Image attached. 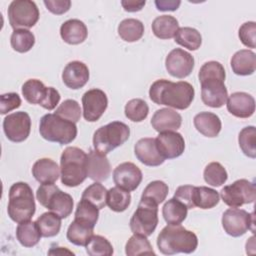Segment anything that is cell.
Returning <instances> with one entry per match:
<instances>
[{
  "mask_svg": "<svg viewBox=\"0 0 256 256\" xmlns=\"http://www.w3.org/2000/svg\"><path fill=\"white\" fill-rule=\"evenodd\" d=\"M201 84V99L203 103L212 108L222 107L228 98V91L224 84L225 69L217 61H208L199 71Z\"/></svg>",
  "mask_w": 256,
  "mask_h": 256,
  "instance_id": "1",
  "label": "cell"
},
{
  "mask_svg": "<svg viewBox=\"0 0 256 256\" xmlns=\"http://www.w3.org/2000/svg\"><path fill=\"white\" fill-rule=\"evenodd\" d=\"M194 95V87L186 81L171 82L159 79L152 83L149 89V97L155 104L179 110L187 109L191 105Z\"/></svg>",
  "mask_w": 256,
  "mask_h": 256,
  "instance_id": "2",
  "label": "cell"
},
{
  "mask_svg": "<svg viewBox=\"0 0 256 256\" xmlns=\"http://www.w3.org/2000/svg\"><path fill=\"white\" fill-rule=\"evenodd\" d=\"M157 246L164 255H174L177 253L190 254L198 246L196 234L179 225L165 226L157 237Z\"/></svg>",
  "mask_w": 256,
  "mask_h": 256,
  "instance_id": "3",
  "label": "cell"
},
{
  "mask_svg": "<svg viewBox=\"0 0 256 256\" xmlns=\"http://www.w3.org/2000/svg\"><path fill=\"white\" fill-rule=\"evenodd\" d=\"M61 182L67 187H76L87 175V154L78 147H67L60 158Z\"/></svg>",
  "mask_w": 256,
  "mask_h": 256,
  "instance_id": "4",
  "label": "cell"
},
{
  "mask_svg": "<svg viewBox=\"0 0 256 256\" xmlns=\"http://www.w3.org/2000/svg\"><path fill=\"white\" fill-rule=\"evenodd\" d=\"M36 210L31 187L25 182H16L9 189L8 216L14 222L29 221Z\"/></svg>",
  "mask_w": 256,
  "mask_h": 256,
  "instance_id": "5",
  "label": "cell"
},
{
  "mask_svg": "<svg viewBox=\"0 0 256 256\" xmlns=\"http://www.w3.org/2000/svg\"><path fill=\"white\" fill-rule=\"evenodd\" d=\"M39 132L43 139L61 145L71 143L77 136L76 123L48 113L40 119Z\"/></svg>",
  "mask_w": 256,
  "mask_h": 256,
  "instance_id": "6",
  "label": "cell"
},
{
  "mask_svg": "<svg viewBox=\"0 0 256 256\" xmlns=\"http://www.w3.org/2000/svg\"><path fill=\"white\" fill-rule=\"evenodd\" d=\"M130 136L128 125L121 121H113L98 128L93 135V146L101 154H108L124 144Z\"/></svg>",
  "mask_w": 256,
  "mask_h": 256,
  "instance_id": "7",
  "label": "cell"
},
{
  "mask_svg": "<svg viewBox=\"0 0 256 256\" xmlns=\"http://www.w3.org/2000/svg\"><path fill=\"white\" fill-rule=\"evenodd\" d=\"M39 203L57 214L61 219L67 218L73 210V198L70 194L61 191L54 183L41 184L36 192Z\"/></svg>",
  "mask_w": 256,
  "mask_h": 256,
  "instance_id": "8",
  "label": "cell"
},
{
  "mask_svg": "<svg viewBox=\"0 0 256 256\" xmlns=\"http://www.w3.org/2000/svg\"><path fill=\"white\" fill-rule=\"evenodd\" d=\"M22 95L30 104H39L53 110L60 101V94L54 87H46L38 79H29L22 85Z\"/></svg>",
  "mask_w": 256,
  "mask_h": 256,
  "instance_id": "9",
  "label": "cell"
},
{
  "mask_svg": "<svg viewBox=\"0 0 256 256\" xmlns=\"http://www.w3.org/2000/svg\"><path fill=\"white\" fill-rule=\"evenodd\" d=\"M130 229L133 234L150 236L158 224V205L140 199L136 211L130 219Z\"/></svg>",
  "mask_w": 256,
  "mask_h": 256,
  "instance_id": "10",
  "label": "cell"
},
{
  "mask_svg": "<svg viewBox=\"0 0 256 256\" xmlns=\"http://www.w3.org/2000/svg\"><path fill=\"white\" fill-rule=\"evenodd\" d=\"M8 19L14 30L33 27L39 19V10L31 0H14L8 7Z\"/></svg>",
  "mask_w": 256,
  "mask_h": 256,
  "instance_id": "11",
  "label": "cell"
},
{
  "mask_svg": "<svg viewBox=\"0 0 256 256\" xmlns=\"http://www.w3.org/2000/svg\"><path fill=\"white\" fill-rule=\"evenodd\" d=\"M223 202L230 207H240L253 203L256 199L255 183L247 179H239L224 186L220 192Z\"/></svg>",
  "mask_w": 256,
  "mask_h": 256,
  "instance_id": "12",
  "label": "cell"
},
{
  "mask_svg": "<svg viewBox=\"0 0 256 256\" xmlns=\"http://www.w3.org/2000/svg\"><path fill=\"white\" fill-rule=\"evenodd\" d=\"M224 231L232 237H240L248 230L254 231V213H248L243 209L231 207L222 215Z\"/></svg>",
  "mask_w": 256,
  "mask_h": 256,
  "instance_id": "13",
  "label": "cell"
},
{
  "mask_svg": "<svg viewBox=\"0 0 256 256\" xmlns=\"http://www.w3.org/2000/svg\"><path fill=\"white\" fill-rule=\"evenodd\" d=\"M3 130L6 137L12 142H23L30 134L31 119L24 111L7 115L3 120Z\"/></svg>",
  "mask_w": 256,
  "mask_h": 256,
  "instance_id": "14",
  "label": "cell"
},
{
  "mask_svg": "<svg viewBox=\"0 0 256 256\" xmlns=\"http://www.w3.org/2000/svg\"><path fill=\"white\" fill-rule=\"evenodd\" d=\"M83 116L88 122H95L101 118L108 106V98L101 89H90L82 96Z\"/></svg>",
  "mask_w": 256,
  "mask_h": 256,
  "instance_id": "15",
  "label": "cell"
},
{
  "mask_svg": "<svg viewBox=\"0 0 256 256\" xmlns=\"http://www.w3.org/2000/svg\"><path fill=\"white\" fill-rule=\"evenodd\" d=\"M168 73L176 78L182 79L189 76L194 68V58L187 51L176 48L169 52L165 59Z\"/></svg>",
  "mask_w": 256,
  "mask_h": 256,
  "instance_id": "16",
  "label": "cell"
},
{
  "mask_svg": "<svg viewBox=\"0 0 256 256\" xmlns=\"http://www.w3.org/2000/svg\"><path fill=\"white\" fill-rule=\"evenodd\" d=\"M159 153L164 159H174L181 156L185 149L183 136L176 131L161 132L155 138Z\"/></svg>",
  "mask_w": 256,
  "mask_h": 256,
  "instance_id": "17",
  "label": "cell"
},
{
  "mask_svg": "<svg viewBox=\"0 0 256 256\" xmlns=\"http://www.w3.org/2000/svg\"><path fill=\"white\" fill-rule=\"evenodd\" d=\"M142 172L132 162H124L118 165L113 171V181L116 186L126 190L134 191L142 181Z\"/></svg>",
  "mask_w": 256,
  "mask_h": 256,
  "instance_id": "18",
  "label": "cell"
},
{
  "mask_svg": "<svg viewBox=\"0 0 256 256\" xmlns=\"http://www.w3.org/2000/svg\"><path fill=\"white\" fill-rule=\"evenodd\" d=\"M136 158L146 166H159L165 159L161 156L156 146L155 138H142L134 146Z\"/></svg>",
  "mask_w": 256,
  "mask_h": 256,
  "instance_id": "19",
  "label": "cell"
},
{
  "mask_svg": "<svg viewBox=\"0 0 256 256\" xmlns=\"http://www.w3.org/2000/svg\"><path fill=\"white\" fill-rule=\"evenodd\" d=\"M63 83L70 89H80L89 80V69L81 61L69 62L62 72Z\"/></svg>",
  "mask_w": 256,
  "mask_h": 256,
  "instance_id": "20",
  "label": "cell"
},
{
  "mask_svg": "<svg viewBox=\"0 0 256 256\" xmlns=\"http://www.w3.org/2000/svg\"><path fill=\"white\" fill-rule=\"evenodd\" d=\"M227 110L238 118H249L255 112V100L246 92H234L227 98Z\"/></svg>",
  "mask_w": 256,
  "mask_h": 256,
  "instance_id": "21",
  "label": "cell"
},
{
  "mask_svg": "<svg viewBox=\"0 0 256 256\" xmlns=\"http://www.w3.org/2000/svg\"><path fill=\"white\" fill-rule=\"evenodd\" d=\"M111 167L106 155L91 150L87 155V175L95 182H102L109 178Z\"/></svg>",
  "mask_w": 256,
  "mask_h": 256,
  "instance_id": "22",
  "label": "cell"
},
{
  "mask_svg": "<svg viewBox=\"0 0 256 256\" xmlns=\"http://www.w3.org/2000/svg\"><path fill=\"white\" fill-rule=\"evenodd\" d=\"M181 123V115L170 108H162L157 110L151 118L152 127L159 133L166 131H176L180 128Z\"/></svg>",
  "mask_w": 256,
  "mask_h": 256,
  "instance_id": "23",
  "label": "cell"
},
{
  "mask_svg": "<svg viewBox=\"0 0 256 256\" xmlns=\"http://www.w3.org/2000/svg\"><path fill=\"white\" fill-rule=\"evenodd\" d=\"M32 175L41 184L54 183L60 176V168L52 159L41 158L33 164Z\"/></svg>",
  "mask_w": 256,
  "mask_h": 256,
  "instance_id": "24",
  "label": "cell"
},
{
  "mask_svg": "<svg viewBox=\"0 0 256 256\" xmlns=\"http://www.w3.org/2000/svg\"><path fill=\"white\" fill-rule=\"evenodd\" d=\"M60 35L64 42L71 45H77L86 40L88 30L81 20L69 19L61 25Z\"/></svg>",
  "mask_w": 256,
  "mask_h": 256,
  "instance_id": "25",
  "label": "cell"
},
{
  "mask_svg": "<svg viewBox=\"0 0 256 256\" xmlns=\"http://www.w3.org/2000/svg\"><path fill=\"white\" fill-rule=\"evenodd\" d=\"M230 64L232 71L236 75H251L256 69V55L253 51L248 49L239 50L232 56Z\"/></svg>",
  "mask_w": 256,
  "mask_h": 256,
  "instance_id": "26",
  "label": "cell"
},
{
  "mask_svg": "<svg viewBox=\"0 0 256 256\" xmlns=\"http://www.w3.org/2000/svg\"><path fill=\"white\" fill-rule=\"evenodd\" d=\"M193 123L198 132L209 138L218 136L222 128L220 118L212 112L198 113L195 115Z\"/></svg>",
  "mask_w": 256,
  "mask_h": 256,
  "instance_id": "27",
  "label": "cell"
},
{
  "mask_svg": "<svg viewBox=\"0 0 256 256\" xmlns=\"http://www.w3.org/2000/svg\"><path fill=\"white\" fill-rule=\"evenodd\" d=\"M179 29L178 20L171 15H161L152 22V31L157 38L171 39Z\"/></svg>",
  "mask_w": 256,
  "mask_h": 256,
  "instance_id": "28",
  "label": "cell"
},
{
  "mask_svg": "<svg viewBox=\"0 0 256 256\" xmlns=\"http://www.w3.org/2000/svg\"><path fill=\"white\" fill-rule=\"evenodd\" d=\"M16 237L22 246L29 248L37 245L42 235L36 222L29 220L18 224L16 228Z\"/></svg>",
  "mask_w": 256,
  "mask_h": 256,
  "instance_id": "29",
  "label": "cell"
},
{
  "mask_svg": "<svg viewBox=\"0 0 256 256\" xmlns=\"http://www.w3.org/2000/svg\"><path fill=\"white\" fill-rule=\"evenodd\" d=\"M188 208L176 198L169 199L162 208L164 220L169 225H179L187 217Z\"/></svg>",
  "mask_w": 256,
  "mask_h": 256,
  "instance_id": "30",
  "label": "cell"
},
{
  "mask_svg": "<svg viewBox=\"0 0 256 256\" xmlns=\"http://www.w3.org/2000/svg\"><path fill=\"white\" fill-rule=\"evenodd\" d=\"M93 230V227L73 220L67 229L66 236L70 243L76 246H86L91 237L94 235Z\"/></svg>",
  "mask_w": 256,
  "mask_h": 256,
  "instance_id": "31",
  "label": "cell"
},
{
  "mask_svg": "<svg viewBox=\"0 0 256 256\" xmlns=\"http://www.w3.org/2000/svg\"><path fill=\"white\" fill-rule=\"evenodd\" d=\"M118 34L126 42H136L144 34V25L138 19H124L118 25Z\"/></svg>",
  "mask_w": 256,
  "mask_h": 256,
  "instance_id": "32",
  "label": "cell"
},
{
  "mask_svg": "<svg viewBox=\"0 0 256 256\" xmlns=\"http://www.w3.org/2000/svg\"><path fill=\"white\" fill-rule=\"evenodd\" d=\"M220 200L219 193L209 187L194 186L193 190V203L195 207L201 209H211L215 207Z\"/></svg>",
  "mask_w": 256,
  "mask_h": 256,
  "instance_id": "33",
  "label": "cell"
},
{
  "mask_svg": "<svg viewBox=\"0 0 256 256\" xmlns=\"http://www.w3.org/2000/svg\"><path fill=\"white\" fill-rule=\"evenodd\" d=\"M175 42L188 50H197L202 43L200 32L192 27H181L177 30L174 36Z\"/></svg>",
  "mask_w": 256,
  "mask_h": 256,
  "instance_id": "34",
  "label": "cell"
},
{
  "mask_svg": "<svg viewBox=\"0 0 256 256\" xmlns=\"http://www.w3.org/2000/svg\"><path fill=\"white\" fill-rule=\"evenodd\" d=\"M131 202V195L129 191H126L118 186L110 188L107 191V205L114 212L125 211Z\"/></svg>",
  "mask_w": 256,
  "mask_h": 256,
  "instance_id": "35",
  "label": "cell"
},
{
  "mask_svg": "<svg viewBox=\"0 0 256 256\" xmlns=\"http://www.w3.org/2000/svg\"><path fill=\"white\" fill-rule=\"evenodd\" d=\"M98 218H99V209L88 200L81 198L80 202L77 204V207H76L74 220L94 228L98 221Z\"/></svg>",
  "mask_w": 256,
  "mask_h": 256,
  "instance_id": "36",
  "label": "cell"
},
{
  "mask_svg": "<svg viewBox=\"0 0 256 256\" xmlns=\"http://www.w3.org/2000/svg\"><path fill=\"white\" fill-rule=\"evenodd\" d=\"M42 237H54L61 229V218L53 212H45L35 221Z\"/></svg>",
  "mask_w": 256,
  "mask_h": 256,
  "instance_id": "37",
  "label": "cell"
},
{
  "mask_svg": "<svg viewBox=\"0 0 256 256\" xmlns=\"http://www.w3.org/2000/svg\"><path fill=\"white\" fill-rule=\"evenodd\" d=\"M168 191H169V188L165 182L161 180H155L150 182L145 187V189L142 192L141 199L147 200L156 205H159L166 199L168 195Z\"/></svg>",
  "mask_w": 256,
  "mask_h": 256,
  "instance_id": "38",
  "label": "cell"
},
{
  "mask_svg": "<svg viewBox=\"0 0 256 256\" xmlns=\"http://www.w3.org/2000/svg\"><path fill=\"white\" fill-rule=\"evenodd\" d=\"M125 253L128 256H137L143 254H153L155 252L146 236L134 234L129 238L125 245Z\"/></svg>",
  "mask_w": 256,
  "mask_h": 256,
  "instance_id": "39",
  "label": "cell"
},
{
  "mask_svg": "<svg viewBox=\"0 0 256 256\" xmlns=\"http://www.w3.org/2000/svg\"><path fill=\"white\" fill-rule=\"evenodd\" d=\"M10 43L15 51L25 53L31 50V48L34 46L35 36L28 29H17L12 32Z\"/></svg>",
  "mask_w": 256,
  "mask_h": 256,
  "instance_id": "40",
  "label": "cell"
},
{
  "mask_svg": "<svg viewBox=\"0 0 256 256\" xmlns=\"http://www.w3.org/2000/svg\"><path fill=\"white\" fill-rule=\"evenodd\" d=\"M203 177L207 184L213 187H219L227 181L228 174L219 162H211L205 167Z\"/></svg>",
  "mask_w": 256,
  "mask_h": 256,
  "instance_id": "41",
  "label": "cell"
},
{
  "mask_svg": "<svg viewBox=\"0 0 256 256\" xmlns=\"http://www.w3.org/2000/svg\"><path fill=\"white\" fill-rule=\"evenodd\" d=\"M81 198L88 200L100 210L107 205V190L100 182H95L83 191Z\"/></svg>",
  "mask_w": 256,
  "mask_h": 256,
  "instance_id": "42",
  "label": "cell"
},
{
  "mask_svg": "<svg viewBox=\"0 0 256 256\" xmlns=\"http://www.w3.org/2000/svg\"><path fill=\"white\" fill-rule=\"evenodd\" d=\"M125 116L133 122H141L148 116L149 107L148 104L139 98L131 99L128 101L124 108Z\"/></svg>",
  "mask_w": 256,
  "mask_h": 256,
  "instance_id": "43",
  "label": "cell"
},
{
  "mask_svg": "<svg viewBox=\"0 0 256 256\" xmlns=\"http://www.w3.org/2000/svg\"><path fill=\"white\" fill-rule=\"evenodd\" d=\"M255 139H256V129L254 126H247L243 128L240 131L238 136L240 149L246 156L253 159L256 157Z\"/></svg>",
  "mask_w": 256,
  "mask_h": 256,
  "instance_id": "44",
  "label": "cell"
},
{
  "mask_svg": "<svg viewBox=\"0 0 256 256\" xmlns=\"http://www.w3.org/2000/svg\"><path fill=\"white\" fill-rule=\"evenodd\" d=\"M85 247L90 256H110L113 254L111 243L101 235H93Z\"/></svg>",
  "mask_w": 256,
  "mask_h": 256,
  "instance_id": "45",
  "label": "cell"
},
{
  "mask_svg": "<svg viewBox=\"0 0 256 256\" xmlns=\"http://www.w3.org/2000/svg\"><path fill=\"white\" fill-rule=\"evenodd\" d=\"M55 114L61 118L77 123L81 117V108L76 100L67 99L59 105L55 111Z\"/></svg>",
  "mask_w": 256,
  "mask_h": 256,
  "instance_id": "46",
  "label": "cell"
},
{
  "mask_svg": "<svg viewBox=\"0 0 256 256\" xmlns=\"http://www.w3.org/2000/svg\"><path fill=\"white\" fill-rule=\"evenodd\" d=\"M239 38L243 45L248 48H255L256 46V23L253 21L245 22L239 28Z\"/></svg>",
  "mask_w": 256,
  "mask_h": 256,
  "instance_id": "47",
  "label": "cell"
},
{
  "mask_svg": "<svg viewBox=\"0 0 256 256\" xmlns=\"http://www.w3.org/2000/svg\"><path fill=\"white\" fill-rule=\"evenodd\" d=\"M21 98L17 93L10 92L0 96V113L2 115L20 107Z\"/></svg>",
  "mask_w": 256,
  "mask_h": 256,
  "instance_id": "48",
  "label": "cell"
},
{
  "mask_svg": "<svg viewBox=\"0 0 256 256\" xmlns=\"http://www.w3.org/2000/svg\"><path fill=\"white\" fill-rule=\"evenodd\" d=\"M193 190L194 186L192 185L179 186L174 193V198L182 202L188 209H192L195 207L193 203Z\"/></svg>",
  "mask_w": 256,
  "mask_h": 256,
  "instance_id": "49",
  "label": "cell"
},
{
  "mask_svg": "<svg viewBox=\"0 0 256 256\" xmlns=\"http://www.w3.org/2000/svg\"><path fill=\"white\" fill-rule=\"evenodd\" d=\"M43 3L51 13L56 15L66 13L71 6L70 0H45Z\"/></svg>",
  "mask_w": 256,
  "mask_h": 256,
  "instance_id": "50",
  "label": "cell"
},
{
  "mask_svg": "<svg viewBox=\"0 0 256 256\" xmlns=\"http://www.w3.org/2000/svg\"><path fill=\"white\" fill-rule=\"evenodd\" d=\"M180 1L174 0H156L155 5L159 11H175L180 6Z\"/></svg>",
  "mask_w": 256,
  "mask_h": 256,
  "instance_id": "51",
  "label": "cell"
},
{
  "mask_svg": "<svg viewBox=\"0 0 256 256\" xmlns=\"http://www.w3.org/2000/svg\"><path fill=\"white\" fill-rule=\"evenodd\" d=\"M145 1H135V0H123L121 1V5L127 12H137L142 10L145 6Z\"/></svg>",
  "mask_w": 256,
  "mask_h": 256,
  "instance_id": "52",
  "label": "cell"
},
{
  "mask_svg": "<svg viewBox=\"0 0 256 256\" xmlns=\"http://www.w3.org/2000/svg\"><path fill=\"white\" fill-rule=\"evenodd\" d=\"M56 249H59V247H56ZM56 249H55L54 251H53V250H50L48 253H49V254H65V253H67V254H72V255H73V253H72L71 251H69V250H67V249H65V248L63 249V247H60V250H59V251L56 250Z\"/></svg>",
  "mask_w": 256,
  "mask_h": 256,
  "instance_id": "53",
  "label": "cell"
}]
</instances>
